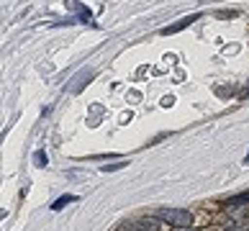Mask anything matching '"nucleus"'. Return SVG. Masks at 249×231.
I'll use <instances>...</instances> for the list:
<instances>
[{"mask_svg":"<svg viewBox=\"0 0 249 231\" xmlns=\"http://www.w3.org/2000/svg\"><path fill=\"white\" fill-rule=\"evenodd\" d=\"M175 231H196V229H190V226H178Z\"/></svg>","mask_w":249,"mask_h":231,"instance_id":"nucleus-8","label":"nucleus"},{"mask_svg":"<svg viewBox=\"0 0 249 231\" xmlns=\"http://www.w3.org/2000/svg\"><path fill=\"white\" fill-rule=\"evenodd\" d=\"M229 206H231V208H239V206H249V190L239 193V195H234V198H229Z\"/></svg>","mask_w":249,"mask_h":231,"instance_id":"nucleus-3","label":"nucleus"},{"mask_svg":"<svg viewBox=\"0 0 249 231\" xmlns=\"http://www.w3.org/2000/svg\"><path fill=\"white\" fill-rule=\"evenodd\" d=\"M244 162H247V164H249V152H247V157H244Z\"/></svg>","mask_w":249,"mask_h":231,"instance_id":"nucleus-9","label":"nucleus"},{"mask_svg":"<svg viewBox=\"0 0 249 231\" xmlns=\"http://www.w3.org/2000/svg\"><path fill=\"white\" fill-rule=\"evenodd\" d=\"M128 162H116V164H103V172H113V170H124Z\"/></svg>","mask_w":249,"mask_h":231,"instance_id":"nucleus-6","label":"nucleus"},{"mask_svg":"<svg viewBox=\"0 0 249 231\" xmlns=\"http://www.w3.org/2000/svg\"><path fill=\"white\" fill-rule=\"evenodd\" d=\"M34 162H36V167H47L49 160H47V154H44V152H36L34 154Z\"/></svg>","mask_w":249,"mask_h":231,"instance_id":"nucleus-5","label":"nucleus"},{"mask_svg":"<svg viewBox=\"0 0 249 231\" xmlns=\"http://www.w3.org/2000/svg\"><path fill=\"white\" fill-rule=\"evenodd\" d=\"M75 200H77V195H62V198H57L52 203V211H62L67 203H75Z\"/></svg>","mask_w":249,"mask_h":231,"instance_id":"nucleus-4","label":"nucleus"},{"mask_svg":"<svg viewBox=\"0 0 249 231\" xmlns=\"http://www.w3.org/2000/svg\"><path fill=\"white\" fill-rule=\"evenodd\" d=\"M193 21H198V13H193V16H188V18H180V21L175 23V26H167V29H162V34H164V36H167V34H178V31H182V29H188Z\"/></svg>","mask_w":249,"mask_h":231,"instance_id":"nucleus-2","label":"nucleus"},{"mask_svg":"<svg viewBox=\"0 0 249 231\" xmlns=\"http://www.w3.org/2000/svg\"><path fill=\"white\" fill-rule=\"evenodd\" d=\"M229 231H249V224H247V226H236V229H229Z\"/></svg>","mask_w":249,"mask_h":231,"instance_id":"nucleus-7","label":"nucleus"},{"mask_svg":"<svg viewBox=\"0 0 249 231\" xmlns=\"http://www.w3.org/2000/svg\"><path fill=\"white\" fill-rule=\"evenodd\" d=\"M154 216L160 221H167V224H172V226H190L193 224L190 211H185V208H160Z\"/></svg>","mask_w":249,"mask_h":231,"instance_id":"nucleus-1","label":"nucleus"}]
</instances>
